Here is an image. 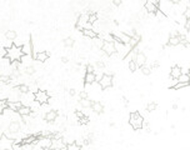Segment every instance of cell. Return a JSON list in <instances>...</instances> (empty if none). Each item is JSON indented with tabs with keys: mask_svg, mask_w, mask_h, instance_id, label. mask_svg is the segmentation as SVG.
Returning <instances> with one entry per match:
<instances>
[{
	"mask_svg": "<svg viewBox=\"0 0 190 150\" xmlns=\"http://www.w3.org/2000/svg\"><path fill=\"white\" fill-rule=\"evenodd\" d=\"M24 51H23V47H18V45H13L10 49H8V55L6 59H9L11 63L13 61H22L24 58Z\"/></svg>",
	"mask_w": 190,
	"mask_h": 150,
	"instance_id": "obj_1",
	"label": "cell"
},
{
	"mask_svg": "<svg viewBox=\"0 0 190 150\" xmlns=\"http://www.w3.org/2000/svg\"><path fill=\"white\" fill-rule=\"evenodd\" d=\"M129 124L132 125L134 130H140L144 126V118L140 115L139 111H133L129 115Z\"/></svg>",
	"mask_w": 190,
	"mask_h": 150,
	"instance_id": "obj_2",
	"label": "cell"
},
{
	"mask_svg": "<svg viewBox=\"0 0 190 150\" xmlns=\"http://www.w3.org/2000/svg\"><path fill=\"white\" fill-rule=\"evenodd\" d=\"M114 39H115V43H120V44H124V45H129L130 41H132V36L125 34L123 31H114L111 33Z\"/></svg>",
	"mask_w": 190,
	"mask_h": 150,
	"instance_id": "obj_3",
	"label": "cell"
},
{
	"mask_svg": "<svg viewBox=\"0 0 190 150\" xmlns=\"http://www.w3.org/2000/svg\"><path fill=\"white\" fill-rule=\"evenodd\" d=\"M34 99H35V101L38 104H46L50 100V97H49V94L46 93L45 90H38L35 94H34Z\"/></svg>",
	"mask_w": 190,
	"mask_h": 150,
	"instance_id": "obj_4",
	"label": "cell"
},
{
	"mask_svg": "<svg viewBox=\"0 0 190 150\" xmlns=\"http://www.w3.org/2000/svg\"><path fill=\"white\" fill-rule=\"evenodd\" d=\"M101 50L105 55L108 56H111L113 54L116 53V47H115V43H111V41H105L104 40V44L101 47Z\"/></svg>",
	"mask_w": 190,
	"mask_h": 150,
	"instance_id": "obj_5",
	"label": "cell"
},
{
	"mask_svg": "<svg viewBox=\"0 0 190 150\" xmlns=\"http://www.w3.org/2000/svg\"><path fill=\"white\" fill-rule=\"evenodd\" d=\"M113 75L110 74H104L103 75V78L100 79V81H99V85L101 89H108V88H111L113 84H114V81H113Z\"/></svg>",
	"mask_w": 190,
	"mask_h": 150,
	"instance_id": "obj_6",
	"label": "cell"
},
{
	"mask_svg": "<svg viewBox=\"0 0 190 150\" xmlns=\"http://www.w3.org/2000/svg\"><path fill=\"white\" fill-rule=\"evenodd\" d=\"M159 5H160L159 1H145L144 9L146 12H149V14H157L159 10Z\"/></svg>",
	"mask_w": 190,
	"mask_h": 150,
	"instance_id": "obj_7",
	"label": "cell"
},
{
	"mask_svg": "<svg viewBox=\"0 0 190 150\" xmlns=\"http://www.w3.org/2000/svg\"><path fill=\"white\" fill-rule=\"evenodd\" d=\"M20 131V123L18 122V120H13V122L8 125V130H6V136L10 135V134H18V133Z\"/></svg>",
	"mask_w": 190,
	"mask_h": 150,
	"instance_id": "obj_8",
	"label": "cell"
},
{
	"mask_svg": "<svg viewBox=\"0 0 190 150\" xmlns=\"http://www.w3.org/2000/svg\"><path fill=\"white\" fill-rule=\"evenodd\" d=\"M8 104H9V109L14 112H18L24 106V104L20 101V100H16V101H10V100H8Z\"/></svg>",
	"mask_w": 190,
	"mask_h": 150,
	"instance_id": "obj_9",
	"label": "cell"
},
{
	"mask_svg": "<svg viewBox=\"0 0 190 150\" xmlns=\"http://www.w3.org/2000/svg\"><path fill=\"white\" fill-rule=\"evenodd\" d=\"M135 63H136L138 66L143 68V66L145 65V63H146V56H145V54L143 53V51H139V53L136 54V56H135Z\"/></svg>",
	"mask_w": 190,
	"mask_h": 150,
	"instance_id": "obj_10",
	"label": "cell"
},
{
	"mask_svg": "<svg viewBox=\"0 0 190 150\" xmlns=\"http://www.w3.org/2000/svg\"><path fill=\"white\" fill-rule=\"evenodd\" d=\"M181 74H183V73H181V68H180V66H176V65L173 66L171 70H170V79H171V80H174V79H175V80H178Z\"/></svg>",
	"mask_w": 190,
	"mask_h": 150,
	"instance_id": "obj_11",
	"label": "cell"
},
{
	"mask_svg": "<svg viewBox=\"0 0 190 150\" xmlns=\"http://www.w3.org/2000/svg\"><path fill=\"white\" fill-rule=\"evenodd\" d=\"M58 111L56 110H49L48 112L45 114V120L48 123H54L55 120L58 119Z\"/></svg>",
	"mask_w": 190,
	"mask_h": 150,
	"instance_id": "obj_12",
	"label": "cell"
},
{
	"mask_svg": "<svg viewBox=\"0 0 190 150\" xmlns=\"http://www.w3.org/2000/svg\"><path fill=\"white\" fill-rule=\"evenodd\" d=\"M84 81L85 84L90 85L96 81V74L95 73H85V76H84Z\"/></svg>",
	"mask_w": 190,
	"mask_h": 150,
	"instance_id": "obj_13",
	"label": "cell"
},
{
	"mask_svg": "<svg viewBox=\"0 0 190 150\" xmlns=\"http://www.w3.org/2000/svg\"><path fill=\"white\" fill-rule=\"evenodd\" d=\"M93 111L95 112V114H103L104 112V105L99 101H93V106H91Z\"/></svg>",
	"mask_w": 190,
	"mask_h": 150,
	"instance_id": "obj_14",
	"label": "cell"
},
{
	"mask_svg": "<svg viewBox=\"0 0 190 150\" xmlns=\"http://www.w3.org/2000/svg\"><path fill=\"white\" fill-rule=\"evenodd\" d=\"M48 59H49V53L48 51H39V53H36V55H35V60L39 61V63H44Z\"/></svg>",
	"mask_w": 190,
	"mask_h": 150,
	"instance_id": "obj_15",
	"label": "cell"
},
{
	"mask_svg": "<svg viewBox=\"0 0 190 150\" xmlns=\"http://www.w3.org/2000/svg\"><path fill=\"white\" fill-rule=\"evenodd\" d=\"M83 35L89 38V39H96L98 38V33H96L94 29H85V30H83Z\"/></svg>",
	"mask_w": 190,
	"mask_h": 150,
	"instance_id": "obj_16",
	"label": "cell"
},
{
	"mask_svg": "<svg viewBox=\"0 0 190 150\" xmlns=\"http://www.w3.org/2000/svg\"><path fill=\"white\" fill-rule=\"evenodd\" d=\"M18 114L22 116V118H25V116H29V115H31L33 114V110H31V108L30 106H23L22 109H20L18 111Z\"/></svg>",
	"mask_w": 190,
	"mask_h": 150,
	"instance_id": "obj_17",
	"label": "cell"
},
{
	"mask_svg": "<svg viewBox=\"0 0 190 150\" xmlns=\"http://www.w3.org/2000/svg\"><path fill=\"white\" fill-rule=\"evenodd\" d=\"M168 45H169V47H178V45H180V39H179V36H174V38H170V36H169Z\"/></svg>",
	"mask_w": 190,
	"mask_h": 150,
	"instance_id": "obj_18",
	"label": "cell"
},
{
	"mask_svg": "<svg viewBox=\"0 0 190 150\" xmlns=\"http://www.w3.org/2000/svg\"><path fill=\"white\" fill-rule=\"evenodd\" d=\"M16 33L15 30H8L5 33V38H6V40H9V41H13V40H15L16 39Z\"/></svg>",
	"mask_w": 190,
	"mask_h": 150,
	"instance_id": "obj_19",
	"label": "cell"
},
{
	"mask_svg": "<svg viewBox=\"0 0 190 150\" xmlns=\"http://www.w3.org/2000/svg\"><path fill=\"white\" fill-rule=\"evenodd\" d=\"M80 105H81L84 109H89V108L93 106V101L90 99H84V100H80Z\"/></svg>",
	"mask_w": 190,
	"mask_h": 150,
	"instance_id": "obj_20",
	"label": "cell"
},
{
	"mask_svg": "<svg viewBox=\"0 0 190 150\" xmlns=\"http://www.w3.org/2000/svg\"><path fill=\"white\" fill-rule=\"evenodd\" d=\"M36 72V69H35V66H33V65H28V66H25V69H24V73L26 74V75H34Z\"/></svg>",
	"mask_w": 190,
	"mask_h": 150,
	"instance_id": "obj_21",
	"label": "cell"
},
{
	"mask_svg": "<svg viewBox=\"0 0 190 150\" xmlns=\"http://www.w3.org/2000/svg\"><path fill=\"white\" fill-rule=\"evenodd\" d=\"M190 85V83H176V84H174L171 86L173 90H178V89H183V88H187Z\"/></svg>",
	"mask_w": 190,
	"mask_h": 150,
	"instance_id": "obj_22",
	"label": "cell"
},
{
	"mask_svg": "<svg viewBox=\"0 0 190 150\" xmlns=\"http://www.w3.org/2000/svg\"><path fill=\"white\" fill-rule=\"evenodd\" d=\"M0 80H1L3 84L8 85V84H10V83H11L13 78L10 76V75H1V78H0Z\"/></svg>",
	"mask_w": 190,
	"mask_h": 150,
	"instance_id": "obj_23",
	"label": "cell"
},
{
	"mask_svg": "<svg viewBox=\"0 0 190 150\" xmlns=\"http://www.w3.org/2000/svg\"><path fill=\"white\" fill-rule=\"evenodd\" d=\"M5 109H9L8 100H1V101H0V112H1V115L4 114V110H5Z\"/></svg>",
	"mask_w": 190,
	"mask_h": 150,
	"instance_id": "obj_24",
	"label": "cell"
},
{
	"mask_svg": "<svg viewBox=\"0 0 190 150\" xmlns=\"http://www.w3.org/2000/svg\"><path fill=\"white\" fill-rule=\"evenodd\" d=\"M64 47L66 48H73L74 47V39L73 38H66L64 40Z\"/></svg>",
	"mask_w": 190,
	"mask_h": 150,
	"instance_id": "obj_25",
	"label": "cell"
},
{
	"mask_svg": "<svg viewBox=\"0 0 190 150\" xmlns=\"http://www.w3.org/2000/svg\"><path fill=\"white\" fill-rule=\"evenodd\" d=\"M178 83H190V78L188 74H181L180 78L178 79Z\"/></svg>",
	"mask_w": 190,
	"mask_h": 150,
	"instance_id": "obj_26",
	"label": "cell"
},
{
	"mask_svg": "<svg viewBox=\"0 0 190 150\" xmlns=\"http://www.w3.org/2000/svg\"><path fill=\"white\" fill-rule=\"evenodd\" d=\"M157 108H158V104L154 103V101H151V103H149L146 105V110L149 111V112H151V111H154L155 109H157Z\"/></svg>",
	"mask_w": 190,
	"mask_h": 150,
	"instance_id": "obj_27",
	"label": "cell"
},
{
	"mask_svg": "<svg viewBox=\"0 0 190 150\" xmlns=\"http://www.w3.org/2000/svg\"><path fill=\"white\" fill-rule=\"evenodd\" d=\"M18 89H19V91L22 94H26L29 91V86L25 85V84H20V85H18Z\"/></svg>",
	"mask_w": 190,
	"mask_h": 150,
	"instance_id": "obj_28",
	"label": "cell"
},
{
	"mask_svg": "<svg viewBox=\"0 0 190 150\" xmlns=\"http://www.w3.org/2000/svg\"><path fill=\"white\" fill-rule=\"evenodd\" d=\"M98 22V15L95 14V12H90L89 14V23L90 24H95Z\"/></svg>",
	"mask_w": 190,
	"mask_h": 150,
	"instance_id": "obj_29",
	"label": "cell"
},
{
	"mask_svg": "<svg viewBox=\"0 0 190 150\" xmlns=\"http://www.w3.org/2000/svg\"><path fill=\"white\" fill-rule=\"evenodd\" d=\"M128 66H129V70H130V72H132V73H134L135 70L138 69V65H136V63H135V60H132V61H129Z\"/></svg>",
	"mask_w": 190,
	"mask_h": 150,
	"instance_id": "obj_30",
	"label": "cell"
},
{
	"mask_svg": "<svg viewBox=\"0 0 190 150\" xmlns=\"http://www.w3.org/2000/svg\"><path fill=\"white\" fill-rule=\"evenodd\" d=\"M66 150H81V148H80L77 143H71V144H68Z\"/></svg>",
	"mask_w": 190,
	"mask_h": 150,
	"instance_id": "obj_31",
	"label": "cell"
},
{
	"mask_svg": "<svg viewBox=\"0 0 190 150\" xmlns=\"http://www.w3.org/2000/svg\"><path fill=\"white\" fill-rule=\"evenodd\" d=\"M151 70H153V69H151V66H146V65H144V66L141 68V73L144 74V75H150Z\"/></svg>",
	"mask_w": 190,
	"mask_h": 150,
	"instance_id": "obj_32",
	"label": "cell"
},
{
	"mask_svg": "<svg viewBox=\"0 0 190 150\" xmlns=\"http://www.w3.org/2000/svg\"><path fill=\"white\" fill-rule=\"evenodd\" d=\"M78 123H79V124H81V125H86L88 123H89V118H88V116L85 115L84 118L79 119V120H78Z\"/></svg>",
	"mask_w": 190,
	"mask_h": 150,
	"instance_id": "obj_33",
	"label": "cell"
},
{
	"mask_svg": "<svg viewBox=\"0 0 190 150\" xmlns=\"http://www.w3.org/2000/svg\"><path fill=\"white\" fill-rule=\"evenodd\" d=\"M75 116H77L78 119H81V118H84V116H85V114H84V112H81L80 110L75 109Z\"/></svg>",
	"mask_w": 190,
	"mask_h": 150,
	"instance_id": "obj_34",
	"label": "cell"
},
{
	"mask_svg": "<svg viewBox=\"0 0 190 150\" xmlns=\"http://www.w3.org/2000/svg\"><path fill=\"white\" fill-rule=\"evenodd\" d=\"M79 97H80V100H84V99H88V94H86V91H80V94H79Z\"/></svg>",
	"mask_w": 190,
	"mask_h": 150,
	"instance_id": "obj_35",
	"label": "cell"
},
{
	"mask_svg": "<svg viewBox=\"0 0 190 150\" xmlns=\"http://www.w3.org/2000/svg\"><path fill=\"white\" fill-rule=\"evenodd\" d=\"M85 69H86V73H94V66L91 64H88Z\"/></svg>",
	"mask_w": 190,
	"mask_h": 150,
	"instance_id": "obj_36",
	"label": "cell"
},
{
	"mask_svg": "<svg viewBox=\"0 0 190 150\" xmlns=\"http://www.w3.org/2000/svg\"><path fill=\"white\" fill-rule=\"evenodd\" d=\"M95 65L98 66L99 69H104V68H105V64H104V63L101 61V60H98V61H96V64H95Z\"/></svg>",
	"mask_w": 190,
	"mask_h": 150,
	"instance_id": "obj_37",
	"label": "cell"
},
{
	"mask_svg": "<svg viewBox=\"0 0 190 150\" xmlns=\"http://www.w3.org/2000/svg\"><path fill=\"white\" fill-rule=\"evenodd\" d=\"M184 16H185V20H187V19H190V9H187V8H185Z\"/></svg>",
	"mask_w": 190,
	"mask_h": 150,
	"instance_id": "obj_38",
	"label": "cell"
},
{
	"mask_svg": "<svg viewBox=\"0 0 190 150\" xmlns=\"http://www.w3.org/2000/svg\"><path fill=\"white\" fill-rule=\"evenodd\" d=\"M185 29H187V30H190V19H187L185 20Z\"/></svg>",
	"mask_w": 190,
	"mask_h": 150,
	"instance_id": "obj_39",
	"label": "cell"
},
{
	"mask_svg": "<svg viewBox=\"0 0 190 150\" xmlns=\"http://www.w3.org/2000/svg\"><path fill=\"white\" fill-rule=\"evenodd\" d=\"M69 94H70V97H75V95H77V90L71 88V89H69Z\"/></svg>",
	"mask_w": 190,
	"mask_h": 150,
	"instance_id": "obj_40",
	"label": "cell"
},
{
	"mask_svg": "<svg viewBox=\"0 0 190 150\" xmlns=\"http://www.w3.org/2000/svg\"><path fill=\"white\" fill-rule=\"evenodd\" d=\"M157 68H159V61H154L151 64V69H157Z\"/></svg>",
	"mask_w": 190,
	"mask_h": 150,
	"instance_id": "obj_41",
	"label": "cell"
},
{
	"mask_svg": "<svg viewBox=\"0 0 190 150\" xmlns=\"http://www.w3.org/2000/svg\"><path fill=\"white\" fill-rule=\"evenodd\" d=\"M113 4H114L115 6H120V5H121V1H120V0H114Z\"/></svg>",
	"mask_w": 190,
	"mask_h": 150,
	"instance_id": "obj_42",
	"label": "cell"
},
{
	"mask_svg": "<svg viewBox=\"0 0 190 150\" xmlns=\"http://www.w3.org/2000/svg\"><path fill=\"white\" fill-rule=\"evenodd\" d=\"M61 61H63V63H68V61H69V59H68L66 56H63V58H61Z\"/></svg>",
	"mask_w": 190,
	"mask_h": 150,
	"instance_id": "obj_43",
	"label": "cell"
},
{
	"mask_svg": "<svg viewBox=\"0 0 190 150\" xmlns=\"http://www.w3.org/2000/svg\"><path fill=\"white\" fill-rule=\"evenodd\" d=\"M123 103L125 104V105H128V104H129V101H128V99H126L125 97H123Z\"/></svg>",
	"mask_w": 190,
	"mask_h": 150,
	"instance_id": "obj_44",
	"label": "cell"
},
{
	"mask_svg": "<svg viewBox=\"0 0 190 150\" xmlns=\"http://www.w3.org/2000/svg\"><path fill=\"white\" fill-rule=\"evenodd\" d=\"M43 150H53V149H52V148H44Z\"/></svg>",
	"mask_w": 190,
	"mask_h": 150,
	"instance_id": "obj_45",
	"label": "cell"
},
{
	"mask_svg": "<svg viewBox=\"0 0 190 150\" xmlns=\"http://www.w3.org/2000/svg\"><path fill=\"white\" fill-rule=\"evenodd\" d=\"M188 75H189V78H190V70H189V74Z\"/></svg>",
	"mask_w": 190,
	"mask_h": 150,
	"instance_id": "obj_46",
	"label": "cell"
}]
</instances>
